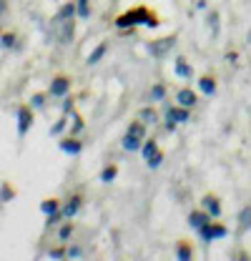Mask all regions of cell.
<instances>
[{
  "mask_svg": "<svg viewBox=\"0 0 251 261\" xmlns=\"http://www.w3.org/2000/svg\"><path fill=\"white\" fill-rule=\"evenodd\" d=\"M116 25H118V28H133V25L156 28L158 18H156V13L148 10V8H133V10H128V13H123V15L116 18Z\"/></svg>",
  "mask_w": 251,
  "mask_h": 261,
  "instance_id": "obj_1",
  "label": "cell"
},
{
  "mask_svg": "<svg viewBox=\"0 0 251 261\" xmlns=\"http://www.w3.org/2000/svg\"><path fill=\"white\" fill-rule=\"evenodd\" d=\"M229 231H226V226H219V224H206V226L198 228V236L204 239V241H214V239H223Z\"/></svg>",
  "mask_w": 251,
  "mask_h": 261,
  "instance_id": "obj_2",
  "label": "cell"
},
{
  "mask_svg": "<svg viewBox=\"0 0 251 261\" xmlns=\"http://www.w3.org/2000/svg\"><path fill=\"white\" fill-rule=\"evenodd\" d=\"M166 118H168L166 128H168V130H173V128H176V123H186V121H188V111L184 108V106H181V108H168Z\"/></svg>",
  "mask_w": 251,
  "mask_h": 261,
  "instance_id": "obj_3",
  "label": "cell"
},
{
  "mask_svg": "<svg viewBox=\"0 0 251 261\" xmlns=\"http://www.w3.org/2000/svg\"><path fill=\"white\" fill-rule=\"evenodd\" d=\"M173 38H161V40H151V45H148V50H151V56H156V58H163L171 48H173Z\"/></svg>",
  "mask_w": 251,
  "mask_h": 261,
  "instance_id": "obj_4",
  "label": "cell"
},
{
  "mask_svg": "<svg viewBox=\"0 0 251 261\" xmlns=\"http://www.w3.org/2000/svg\"><path fill=\"white\" fill-rule=\"evenodd\" d=\"M31 123H33V111H31V106H23V108L18 111V136H20V138H23V136L28 133Z\"/></svg>",
  "mask_w": 251,
  "mask_h": 261,
  "instance_id": "obj_5",
  "label": "cell"
},
{
  "mask_svg": "<svg viewBox=\"0 0 251 261\" xmlns=\"http://www.w3.org/2000/svg\"><path fill=\"white\" fill-rule=\"evenodd\" d=\"M68 91H70V78H65V75L53 78V83H51V96H65Z\"/></svg>",
  "mask_w": 251,
  "mask_h": 261,
  "instance_id": "obj_6",
  "label": "cell"
},
{
  "mask_svg": "<svg viewBox=\"0 0 251 261\" xmlns=\"http://www.w3.org/2000/svg\"><path fill=\"white\" fill-rule=\"evenodd\" d=\"M176 100H179L184 108H193V106H196V93H193L191 88H181V91L176 93Z\"/></svg>",
  "mask_w": 251,
  "mask_h": 261,
  "instance_id": "obj_7",
  "label": "cell"
},
{
  "mask_svg": "<svg viewBox=\"0 0 251 261\" xmlns=\"http://www.w3.org/2000/svg\"><path fill=\"white\" fill-rule=\"evenodd\" d=\"M209 221H211V219H209V211H206V214H204V211H193V214L188 216V224L196 228V231H198L201 226H206Z\"/></svg>",
  "mask_w": 251,
  "mask_h": 261,
  "instance_id": "obj_8",
  "label": "cell"
},
{
  "mask_svg": "<svg viewBox=\"0 0 251 261\" xmlns=\"http://www.w3.org/2000/svg\"><path fill=\"white\" fill-rule=\"evenodd\" d=\"M201 203H204V208H206L211 216H219L221 214V203H219V198H216V196H204V198H201Z\"/></svg>",
  "mask_w": 251,
  "mask_h": 261,
  "instance_id": "obj_9",
  "label": "cell"
},
{
  "mask_svg": "<svg viewBox=\"0 0 251 261\" xmlns=\"http://www.w3.org/2000/svg\"><path fill=\"white\" fill-rule=\"evenodd\" d=\"M143 141H146V138H141V136L126 133V136H123V148H126V151H138V148L143 146Z\"/></svg>",
  "mask_w": 251,
  "mask_h": 261,
  "instance_id": "obj_10",
  "label": "cell"
},
{
  "mask_svg": "<svg viewBox=\"0 0 251 261\" xmlns=\"http://www.w3.org/2000/svg\"><path fill=\"white\" fill-rule=\"evenodd\" d=\"M78 208H81V196H73V198L63 206L61 214L65 216V219H70V216H76V214H78Z\"/></svg>",
  "mask_w": 251,
  "mask_h": 261,
  "instance_id": "obj_11",
  "label": "cell"
},
{
  "mask_svg": "<svg viewBox=\"0 0 251 261\" xmlns=\"http://www.w3.org/2000/svg\"><path fill=\"white\" fill-rule=\"evenodd\" d=\"M81 148H83V146H81V141H76V138H65V141L61 143V151L73 153V156H76V153H81Z\"/></svg>",
  "mask_w": 251,
  "mask_h": 261,
  "instance_id": "obj_12",
  "label": "cell"
},
{
  "mask_svg": "<svg viewBox=\"0 0 251 261\" xmlns=\"http://www.w3.org/2000/svg\"><path fill=\"white\" fill-rule=\"evenodd\" d=\"M73 15H78V5H73V3H65L61 10H58V15H56V18H61V20H70Z\"/></svg>",
  "mask_w": 251,
  "mask_h": 261,
  "instance_id": "obj_13",
  "label": "cell"
},
{
  "mask_svg": "<svg viewBox=\"0 0 251 261\" xmlns=\"http://www.w3.org/2000/svg\"><path fill=\"white\" fill-rule=\"evenodd\" d=\"M198 88H201V91H204L206 96H211V93L216 91V81H214L211 75H204V78L198 81Z\"/></svg>",
  "mask_w": 251,
  "mask_h": 261,
  "instance_id": "obj_14",
  "label": "cell"
},
{
  "mask_svg": "<svg viewBox=\"0 0 251 261\" xmlns=\"http://www.w3.org/2000/svg\"><path fill=\"white\" fill-rule=\"evenodd\" d=\"M251 226V206H244L239 214V231H246Z\"/></svg>",
  "mask_w": 251,
  "mask_h": 261,
  "instance_id": "obj_15",
  "label": "cell"
},
{
  "mask_svg": "<svg viewBox=\"0 0 251 261\" xmlns=\"http://www.w3.org/2000/svg\"><path fill=\"white\" fill-rule=\"evenodd\" d=\"M106 50H108V43H101L93 53L88 56V61H86V63H88V65H95L98 61H101V58H103V56H106Z\"/></svg>",
  "mask_w": 251,
  "mask_h": 261,
  "instance_id": "obj_16",
  "label": "cell"
},
{
  "mask_svg": "<svg viewBox=\"0 0 251 261\" xmlns=\"http://www.w3.org/2000/svg\"><path fill=\"white\" fill-rule=\"evenodd\" d=\"M156 153H158V143L154 141V138H151V141H146V143H143V159H146V161H151Z\"/></svg>",
  "mask_w": 251,
  "mask_h": 261,
  "instance_id": "obj_17",
  "label": "cell"
},
{
  "mask_svg": "<svg viewBox=\"0 0 251 261\" xmlns=\"http://www.w3.org/2000/svg\"><path fill=\"white\" fill-rule=\"evenodd\" d=\"M40 211H43L45 216L56 214V211H58V201H56V198H45V201L40 203Z\"/></svg>",
  "mask_w": 251,
  "mask_h": 261,
  "instance_id": "obj_18",
  "label": "cell"
},
{
  "mask_svg": "<svg viewBox=\"0 0 251 261\" xmlns=\"http://www.w3.org/2000/svg\"><path fill=\"white\" fill-rule=\"evenodd\" d=\"M176 73L181 78H191V65L186 63V58H176Z\"/></svg>",
  "mask_w": 251,
  "mask_h": 261,
  "instance_id": "obj_19",
  "label": "cell"
},
{
  "mask_svg": "<svg viewBox=\"0 0 251 261\" xmlns=\"http://www.w3.org/2000/svg\"><path fill=\"white\" fill-rule=\"evenodd\" d=\"M138 118H141L143 123H156L158 121V116H156V111H154V108H141Z\"/></svg>",
  "mask_w": 251,
  "mask_h": 261,
  "instance_id": "obj_20",
  "label": "cell"
},
{
  "mask_svg": "<svg viewBox=\"0 0 251 261\" xmlns=\"http://www.w3.org/2000/svg\"><path fill=\"white\" fill-rule=\"evenodd\" d=\"M116 173H118L116 166H106V168L101 171V181H103V184H111V181L116 178Z\"/></svg>",
  "mask_w": 251,
  "mask_h": 261,
  "instance_id": "obj_21",
  "label": "cell"
},
{
  "mask_svg": "<svg viewBox=\"0 0 251 261\" xmlns=\"http://www.w3.org/2000/svg\"><path fill=\"white\" fill-rule=\"evenodd\" d=\"M76 5H78V18H88L91 15V8H88V0H76Z\"/></svg>",
  "mask_w": 251,
  "mask_h": 261,
  "instance_id": "obj_22",
  "label": "cell"
},
{
  "mask_svg": "<svg viewBox=\"0 0 251 261\" xmlns=\"http://www.w3.org/2000/svg\"><path fill=\"white\" fill-rule=\"evenodd\" d=\"M176 254H179V259H181V261H188V259H191V246L181 241V244H179V251H176Z\"/></svg>",
  "mask_w": 251,
  "mask_h": 261,
  "instance_id": "obj_23",
  "label": "cell"
},
{
  "mask_svg": "<svg viewBox=\"0 0 251 261\" xmlns=\"http://www.w3.org/2000/svg\"><path fill=\"white\" fill-rule=\"evenodd\" d=\"M163 96H166V88H163L161 83L151 88V100H161V98H163Z\"/></svg>",
  "mask_w": 251,
  "mask_h": 261,
  "instance_id": "obj_24",
  "label": "cell"
},
{
  "mask_svg": "<svg viewBox=\"0 0 251 261\" xmlns=\"http://www.w3.org/2000/svg\"><path fill=\"white\" fill-rule=\"evenodd\" d=\"M43 103H45V96H43V93H35V96L31 98L33 108H43Z\"/></svg>",
  "mask_w": 251,
  "mask_h": 261,
  "instance_id": "obj_25",
  "label": "cell"
},
{
  "mask_svg": "<svg viewBox=\"0 0 251 261\" xmlns=\"http://www.w3.org/2000/svg\"><path fill=\"white\" fill-rule=\"evenodd\" d=\"M148 163V168H158V166H161V163H163V153H161V151H158L156 156H154V159H151V161H146Z\"/></svg>",
  "mask_w": 251,
  "mask_h": 261,
  "instance_id": "obj_26",
  "label": "cell"
},
{
  "mask_svg": "<svg viewBox=\"0 0 251 261\" xmlns=\"http://www.w3.org/2000/svg\"><path fill=\"white\" fill-rule=\"evenodd\" d=\"M10 198H13L10 186H8V184H3V203H10Z\"/></svg>",
  "mask_w": 251,
  "mask_h": 261,
  "instance_id": "obj_27",
  "label": "cell"
},
{
  "mask_svg": "<svg viewBox=\"0 0 251 261\" xmlns=\"http://www.w3.org/2000/svg\"><path fill=\"white\" fill-rule=\"evenodd\" d=\"M70 233H73V226H70V224H65V226H63L61 231H58V236H61V241H65V239H68Z\"/></svg>",
  "mask_w": 251,
  "mask_h": 261,
  "instance_id": "obj_28",
  "label": "cell"
},
{
  "mask_svg": "<svg viewBox=\"0 0 251 261\" xmlns=\"http://www.w3.org/2000/svg\"><path fill=\"white\" fill-rule=\"evenodd\" d=\"M65 123H68V121H65V118H61V121H58V123H56V126L51 128V133H53V136H58V133L65 128Z\"/></svg>",
  "mask_w": 251,
  "mask_h": 261,
  "instance_id": "obj_29",
  "label": "cell"
},
{
  "mask_svg": "<svg viewBox=\"0 0 251 261\" xmlns=\"http://www.w3.org/2000/svg\"><path fill=\"white\" fill-rule=\"evenodd\" d=\"M68 251H63V249H51V259H63Z\"/></svg>",
  "mask_w": 251,
  "mask_h": 261,
  "instance_id": "obj_30",
  "label": "cell"
},
{
  "mask_svg": "<svg viewBox=\"0 0 251 261\" xmlns=\"http://www.w3.org/2000/svg\"><path fill=\"white\" fill-rule=\"evenodd\" d=\"M13 40H15V38H13L10 33H5V35H3V45H5V48H10V45H13Z\"/></svg>",
  "mask_w": 251,
  "mask_h": 261,
  "instance_id": "obj_31",
  "label": "cell"
},
{
  "mask_svg": "<svg viewBox=\"0 0 251 261\" xmlns=\"http://www.w3.org/2000/svg\"><path fill=\"white\" fill-rule=\"evenodd\" d=\"M209 20H211V28H214V33L219 31V15H216V13H211V18H209Z\"/></svg>",
  "mask_w": 251,
  "mask_h": 261,
  "instance_id": "obj_32",
  "label": "cell"
},
{
  "mask_svg": "<svg viewBox=\"0 0 251 261\" xmlns=\"http://www.w3.org/2000/svg\"><path fill=\"white\" fill-rule=\"evenodd\" d=\"M68 111H73V100H70V98L63 103V113H68Z\"/></svg>",
  "mask_w": 251,
  "mask_h": 261,
  "instance_id": "obj_33",
  "label": "cell"
},
{
  "mask_svg": "<svg viewBox=\"0 0 251 261\" xmlns=\"http://www.w3.org/2000/svg\"><path fill=\"white\" fill-rule=\"evenodd\" d=\"M68 256H81V249H78V246H73V249H68Z\"/></svg>",
  "mask_w": 251,
  "mask_h": 261,
  "instance_id": "obj_34",
  "label": "cell"
}]
</instances>
